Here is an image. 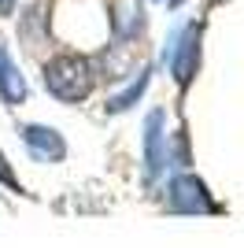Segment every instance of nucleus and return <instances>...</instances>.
<instances>
[{
    "instance_id": "f257e3e1",
    "label": "nucleus",
    "mask_w": 244,
    "mask_h": 248,
    "mask_svg": "<svg viewBox=\"0 0 244 248\" xmlns=\"http://www.w3.org/2000/svg\"><path fill=\"white\" fill-rule=\"evenodd\" d=\"M92 63L81 60V56H60V60H52L45 67V85H48V93L56 100H81V96H89L92 89Z\"/></svg>"
},
{
    "instance_id": "f03ea898",
    "label": "nucleus",
    "mask_w": 244,
    "mask_h": 248,
    "mask_svg": "<svg viewBox=\"0 0 244 248\" xmlns=\"http://www.w3.org/2000/svg\"><path fill=\"white\" fill-rule=\"evenodd\" d=\"M170 204H174V211H185V215H200V211H211L214 207L207 189H203V182L193 174H182L170 182Z\"/></svg>"
},
{
    "instance_id": "7ed1b4c3",
    "label": "nucleus",
    "mask_w": 244,
    "mask_h": 248,
    "mask_svg": "<svg viewBox=\"0 0 244 248\" xmlns=\"http://www.w3.org/2000/svg\"><path fill=\"white\" fill-rule=\"evenodd\" d=\"M196 67H200V22H189L174 45V78L178 82H193Z\"/></svg>"
},
{
    "instance_id": "20e7f679",
    "label": "nucleus",
    "mask_w": 244,
    "mask_h": 248,
    "mask_svg": "<svg viewBox=\"0 0 244 248\" xmlns=\"http://www.w3.org/2000/svg\"><path fill=\"white\" fill-rule=\"evenodd\" d=\"M22 141L30 148V155L45 159V163H56L67 155V141H63L52 126H22Z\"/></svg>"
},
{
    "instance_id": "39448f33",
    "label": "nucleus",
    "mask_w": 244,
    "mask_h": 248,
    "mask_svg": "<svg viewBox=\"0 0 244 248\" xmlns=\"http://www.w3.org/2000/svg\"><path fill=\"white\" fill-rule=\"evenodd\" d=\"M148 137H144V163H148V174H163L167 167V152H163V111H152L148 115Z\"/></svg>"
},
{
    "instance_id": "423d86ee",
    "label": "nucleus",
    "mask_w": 244,
    "mask_h": 248,
    "mask_svg": "<svg viewBox=\"0 0 244 248\" xmlns=\"http://www.w3.org/2000/svg\"><path fill=\"white\" fill-rule=\"evenodd\" d=\"M0 96H4V104H11V108H19V104L26 100V82H22L15 60H11L4 48H0Z\"/></svg>"
},
{
    "instance_id": "0eeeda50",
    "label": "nucleus",
    "mask_w": 244,
    "mask_h": 248,
    "mask_svg": "<svg viewBox=\"0 0 244 248\" xmlns=\"http://www.w3.org/2000/svg\"><path fill=\"white\" fill-rule=\"evenodd\" d=\"M148 74H152V67H144V71L137 74V78H133V85H130V89H122V93L115 96L111 104H107V111L115 115V111H126V108H133V104H137V100L144 96V89H148Z\"/></svg>"
},
{
    "instance_id": "6e6552de",
    "label": "nucleus",
    "mask_w": 244,
    "mask_h": 248,
    "mask_svg": "<svg viewBox=\"0 0 244 248\" xmlns=\"http://www.w3.org/2000/svg\"><path fill=\"white\" fill-rule=\"evenodd\" d=\"M0 182H4V186H11L15 193H22V186L15 182V174H11V167H4V159H0Z\"/></svg>"
},
{
    "instance_id": "1a4fd4ad",
    "label": "nucleus",
    "mask_w": 244,
    "mask_h": 248,
    "mask_svg": "<svg viewBox=\"0 0 244 248\" xmlns=\"http://www.w3.org/2000/svg\"><path fill=\"white\" fill-rule=\"evenodd\" d=\"M15 4H19V0H0V15H11V11H15Z\"/></svg>"
},
{
    "instance_id": "9d476101",
    "label": "nucleus",
    "mask_w": 244,
    "mask_h": 248,
    "mask_svg": "<svg viewBox=\"0 0 244 248\" xmlns=\"http://www.w3.org/2000/svg\"><path fill=\"white\" fill-rule=\"evenodd\" d=\"M167 4H170V8H182V4H185V0H167Z\"/></svg>"
}]
</instances>
